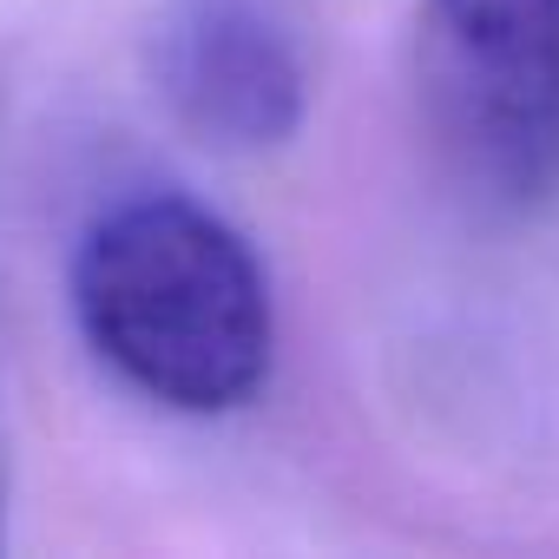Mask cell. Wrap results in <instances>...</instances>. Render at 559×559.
Wrapping results in <instances>:
<instances>
[{
    "label": "cell",
    "mask_w": 559,
    "mask_h": 559,
    "mask_svg": "<svg viewBox=\"0 0 559 559\" xmlns=\"http://www.w3.org/2000/svg\"><path fill=\"white\" fill-rule=\"evenodd\" d=\"M421 106L493 204L559 185V0H421Z\"/></svg>",
    "instance_id": "cell-2"
},
{
    "label": "cell",
    "mask_w": 559,
    "mask_h": 559,
    "mask_svg": "<svg viewBox=\"0 0 559 559\" xmlns=\"http://www.w3.org/2000/svg\"><path fill=\"white\" fill-rule=\"evenodd\" d=\"M86 343L178 415H230L270 376V284L250 243L191 198L106 211L73 263Z\"/></svg>",
    "instance_id": "cell-1"
},
{
    "label": "cell",
    "mask_w": 559,
    "mask_h": 559,
    "mask_svg": "<svg viewBox=\"0 0 559 559\" xmlns=\"http://www.w3.org/2000/svg\"><path fill=\"white\" fill-rule=\"evenodd\" d=\"M152 73L178 126L217 152H270L304 126V60L270 0H171Z\"/></svg>",
    "instance_id": "cell-3"
}]
</instances>
